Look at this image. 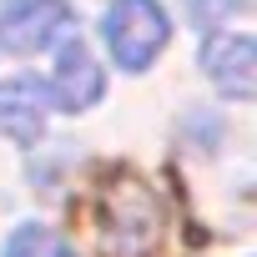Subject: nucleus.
<instances>
[{"label":"nucleus","instance_id":"obj_1","mask_svg":"<svg viewBox=\"0 0 257 257\" xmlns=\"http://www.w3.org/2000/svg\"><path fill=\"white\" fill-rule=\"evenodd\" d=\"M101 36H106L116 66L147 71L157 61V51L167 46L172 21H167V11L157 6V0H116V6L106 11V21H101Z\"/></svg>","mask_w":257,"mask_h":257},{"label":"nucleus","instance_id":"obj_2","mask_svg":"<svg viewBox=\"0 0 257 257\" xmlns=\"http://www.w3.org/2000/svg\"><path fill=\"white\" fill-rule=\"evenodd\" d=\"M101 227H106L111 252L142 257V252L157 242L162 207H157V197H152L142 182H116V187L101 192Z\"/></svg>","mask_w":257,"mask_h":257},{"label":"nucleus","instance_id":"obj_3","mask_svg":"<svg viewBox=\"0 0 257 257\" xmlns=\"http://www.w3.org/2000/svg\"><path fill=\"white\" fill-rule=\"evenodd\" d=\"M66 0H0V46L11 56H36L71 31Z\"/></svg>","mask_w":257,"mask_h":257},{"label":"nucleus","instance_id":"obj_4","mask_svg":"<svg viewBox=\"0 0 257 257\" xmlns=\"http://www.w3.org/2000/svg\"><path fill=\"white\" fill-rule=\"evenodd\" d=\"M101 91H106V76H101L96 56L86 51V41H76V36L66 31V41H61V51H56V71H51V96H56V106L71 111V116H81V111H91V106L101 101Z\"/></svg>","mask_w":257,"mask_h":257},{"label":"nucleus","instance_id":"obj_5","mask_svg":"<svg viewBox=\"0 0 257 257\" xmlns=\"http://www.w3.org/2000/svg\"><path fill=\"white\" fill-rule=\"evenodd\" d=\"M202 66L217 81V91H227L232 101H252V91H257V51H252V36H242V31L207 36Z\"/></svg>","mask_w":257,"mask_h":257},{"label":"nucleus","instance_id":"obj_6","mask_svg":"<svg viewBox=\"0 0 257 257\" xmlns=\"http://www.w3.org/2000/svg\"><path fill=\"white\" fill-rule=\"evenodd\" d=\"M46 132V86L36 76H11L0 81V137H11L16 147L41 142Z\"/></svg>","mask_w":257,"mask_h":257},{"label":"nucleus","instance_id":"obj_7","mask_svg":"<svg viewBox=\"0 0 257 257\" xmlns=\"http://www.w3.org/2000/svg\"><path fill=\"white\" fill-rule=\"evenodd\" d=\"M6 257H76L71 237H61L56 227H41V222H26L6 237Z\"/></svg>","mask_w":257,"mask_h":257},{"label":"nucleus","instance_id":"obj_8","mask_svg":"<svg viewBox=\"0 0 257 257\" xmlns=\"http://www.w3.org/2000/svg\"><path fill=\"white\" fill-rule=\"evenodd\" d=\"M237 11H247V0H187V16H192L197 26H222V21L237 16Z\"/></svg>","mask_w":257,"mask_h":257}]
</instances>
